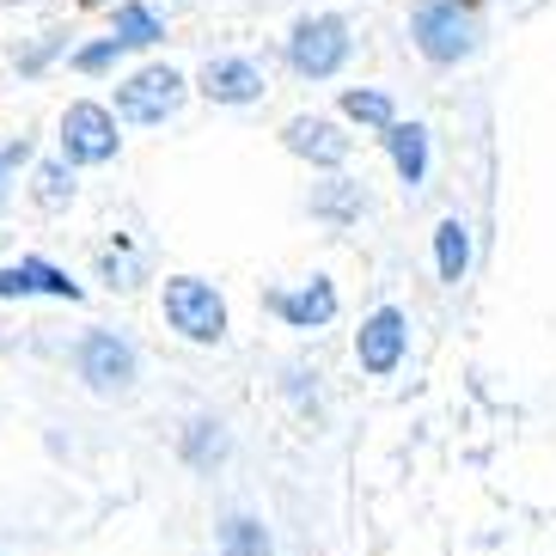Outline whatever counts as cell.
Segmentation results:
<instances>
[{"instance_id":"obj_1","label":"cell","mask_w":556,"mask_h":556,"mask_svg":"<svg viewBox=\"0 0 556 556\" xmlns=\"http://www.w3.org/2000/svg\"><path fill=\"white\" fill-rule=\"evenodd\" d=\"M477 0H428V7H416V50L428 55V62H465V55L477 50V18H471Z\"/></svg>"},{"instance_id":"obj_2","label":"cell","mask_w":556,"mask_h":556,"mask_svg":"<svg viewBox=\"0 0 556 556\" xmlns=\"http://www.w3.org/2000/svg\"><path fill=\"white\" fill-rule=\"evenodd\" d=\"M165 325L178 330L184 343H220L227 337V306L214 294V281H202V276L165 281Z\"/></svg>"},{"instance_id":"obj_3","label":"cell","mask_w":556,"mask_h":556,"mask_svg":"<svg viewBox=\"0 0 556 556\" xmlns=\"http://www.w3.org/2000/svg\"><path fill=\"white\" fill-rule=\"evenodd\" d=\"M74 367H80V379L92 386V392H129L135 374H141V355H135L129 337H116V330H86L80 349H74Z\"/></svg>"},{"instance_id":"obj_4","label":"cell","mask_w":556,"mask_h":556,"mask_svg":"<svg viewBox=\"0 0 556 556\" xmlns=\"http://www.w3.org/2000/svg\"><path fill=\"white\" fill-rule=\"evenodd\" d=\"M288 62H294V74H306V80H330V74L349 62V25L337 13L300 18L294 37H288Z\"/></svg>"},{"instance_id":"obj_5","label":"cell","mask_w":556,"mask_h":556,"mask_svg":"<svg viewBox=\"0 0 556 556\" xmlns=\"http://www.w3.org/2000/svg\"><path fill=\"white\" fill-rule=\"evenodd\" d=\"M178 104H184L178 67H141V74H129V80L116 86L123 123H165V116H178Z\"/></svg>"},{"instance_id":"obj_6","label":"cell","mask_w":556,"mask_h":556,"mask_svg":"<svg viewBox=\"0 0 556 556\" xmlns=\"http://www.w3.org/2000/svg\"><path fill=\"white\" fill-rule=\"evenodd\" d=\"M62 160L67 165H104L116 160V116L104 104H67L62 116Z\"/></svg>"},{"instance_id":"obj_7","label":"cell","mask_w":556,"mask_h":556,"mask_svg":"<svg viewBox=\"0 0 556 556\" xmlns=\"http://www.w3.org/2000/svg\"><path fill=\"white\" fill-rule=\"evenodd\" d=\"M404 349H409V318L397 306H379L374 318L361 325V337H355L361 374H374V379L397 374V367H404Z\"/></svg>"},{"instance_id":"obj_8","label":"cell","mask_w":556,"mask_h":556,"mask_svg":"<svg viewBox=\"0 0 556 556\" xmlns=\"http://www.w3.org/2000/svg\"><path fill=\"white\" fill-rule=\"evenodd\" d=\"M25 300V294H55V300H80V281L55 269L43 257H18V263H0V300Z\"/></svg>"},{"instance_id":"obj_9","label":"cell","mask_w":556,"mask_h":556,"mask_svg":"<svg viewBox=\"0 0 556 556\" xmlns=\"http://www.w3.org/2000/svg\"><path fill=\"white\" fill-rule=\"evenodd\" d=\"M202 92L214 104H251V99H263V67L245 62V55H214L202 67Z\"/></svg>"},{"instance_id":"obj_10","label":"cell","mask_w":556,"mask_h":556,"mask_svg":"<svg viewBox=\"0 0 556 556\" xmlns=\"http://www.w3.org/2000/svg\"><path fill=\"white\" fill-rule=\"evenodd\" d=\"M337 306H343V300H337V288H330L325 276H312L300 294H269V312H276V318H288L294 330L330 325V318H337Z\"/></svg>"},{"instance_id":"obj_11","label":"cell","mask_w":556,"mask_h":556,"mask_svg":"<svg viewBox=\"0 0 556 556\" xmlns=\"http://www.w3.org/2000/svg\"><path fill=\"white\" fill-rule=\"evenodd\" d=\"M281 141L312 165H343L349 160V135L337 129V123H325V116H294V123L281 129Z\"/></svg>"},{"instance_id":"obj_12","label":"cell","mask_w":556,"mask_h":556,"mask_svg":"<svg viewBox=\"0 0 556 556\" xmlns=\"http://www.w3.org/2000/svg\"><path fill=\"white\" fill-rule=\"evenodd\" d=\"M386 148H392V160H397V178L416 190V184L428 178V129L422 123H392V129H386Z\"/></svg>"},{"instance_id":"obj_13","label":"cell","mask_w":556,"mask_h":556,"mask_svg":"<svg viewBox=\"0 0 556 556\" xmlns=\"http://www.w3.org/2000/svg\"><path fill=\"white\" fill-rule=\"evenodd\" d=\"M214 544H220V556H276V539H269V526L257 514H227Z\"/></svg>"},{"instance_id":"obj_14","label":"cell","mask_w":556,"mask_h":556,"mask_svg":"<svg viewBox=\"0 0 556 556\" xmlns=\"http://www.w3.org/2000/svg\"><path fill=\"white\" fill-rule=\"evenodd\" d=\"M434 269H441V281H465V269H471V232H465V220H441L434 227Z\"/></svg>"},{"instance_id":"obj_15","label":"cell","mask_w":556,"mask_h":556,"mask_svg":"<svg viewBox=\"0 0 556 556\" xmlns=\"http://www.w3.org/2000/svg\"><path fill=\"white\" fill-rule=\"evenodd\" d=\"M160 18L141 7V0H129V7H116V43L123 50H148V43H160Z\"/></svg>"},{"instance_id":"obj_16","label":"cell","mask_w":556,"mask_h":556,"mask_svg":"<svg viewBox=\"0 0 556 556\" xmlns=\"http://www.w3.org/2000/svg\"><path fill=\"white\" fill-rule=\"evenodd\" d=\"M343 111L355 116V123H367V129H392L397 116H392V99H386V92H343Z\"/></svg>"},{"instance_id":"obj_17","label":"cell","mask_w":556,"mask_h":556,"mask_svg":"<svg viewBox=\"0 0 556 556\" xmlns=\"http://www.w3.org/2000/svg\"><path fill=\"white\" fill-rule=\"evenodd\" d=\"M220 453H227L220 422H208V416H202V422H190V434H184V458H190V465H208V458H220Z\"/></svg>"},{"instance_id":"obj_18","label":"cell","mask_w":556,"mask_h":556,"mask_svg":"<svg viewBox=\"0 0 556 556\" xmlns=\"http://www.w3.org/2000/svg\"><path fill=\"white\" fill-rule=\"evenodd\" d=\"M67 197H74V172H67V160L43 165V172H37V202H43V208H62Z\"/></svg>"},{"instance_id":"obj_19","label":"cell","mask_w":556,"mask_h":556,"mask_svg":"<svg viewBox=\"0 0 556 556\" xmlns=\"http://www.w3.org/2000/svg\"><path fill=\"white\" fill-rule=\"evenodd\" d=\"M312 214H337V220H343V214H355V190H349V184H330L325 197L312 202Z\"/></svg>"},{"instance_id":"obj_20","label":"cell","mask_w":556,"mask_h":556,"mask_svg":"<svg viewBox=\"0 0 556 556\" xmlns=\"http://www.w3.org/2000/svg\"><path fill=\"white\" fill-rule=\"evenodd\" d=\"M116 50H123V43H116V37H104V43H92V50H80V67H86V74H99L104 62H116Z\"/></svg>"},{"instance_id":"obj_21","label":"cell","mask_w":556,"mask_h":556,"mask_svg":"<svg viewBox=\"0 0 556 556\" xmlns=\"http://www.w3.org/2000/svg\"><path fill=\"white\" fill-rule=\"evenodd\" d=\"M18 160H31V141H25V135H18L7 153H0V190H7V165H18Z\"/></svg>"}]
</instances>
